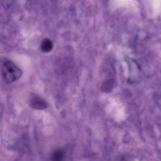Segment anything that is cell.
<instances>
[{
    "mask_svg": "<svg viewBox=\"0 0 161 161\" xmlns=\"http://www.w3.org/2000/svg\"><path fill=\"white\" fill-rule=\"evenodd\" d=\"M21 70L12 62L6 61L2 66V75L4 80L8 83H12L17 80L21 76Z\"/></svg>",
    "mask_w": 161,
    "mask_h": 161,
    "instance_id": "obj_1",
    "label": "cell"
},
{
    "mask_svg": "<svg viewBox=\"0 0 161 161\" xmlns=\"http://www.w3.org/2000/svg\"><path fill=\"white\" fill-rule=\"evenodd\" d=\"M30 106L35 109H43L47 107V103L43 98L35 96L30 99Z\"/></svg>",
    "mask_w": 161,
    "mask_h": 161,
    "instance_id": "obj_2",
    "label": "cell"
},
{
    "mask_svg": "<svg viewBox=\"0 0 161 161\" xmlns=\"http://www.w3.org/2000/svg\"><path fill=\"white\" fill-rule=\"evenodd\" d=\"M40 48L44 52H49L53 48V43L49 39H45L41 43Z\"/></svg>",
    "mask_w": 161,
    "mask_h": 161,
    "instance_id": "obj_3",
    "label": "cell"
},
{
    "mask_svg": "<svg viewBox=\"0 0 161 161\" xmlns=\"http://www.w3.org/2000/svg\"><path fill=\"white\" fill-rule=\"evenodd\" d=\"M64 153L61 150H56L52 155V161H62L64 159Z\"/></svg>",
    "mask_w": 161,
    "mask_h": 161,
    "instance_id": "obj_4",
    "label": "cell"
}]
</instances>
